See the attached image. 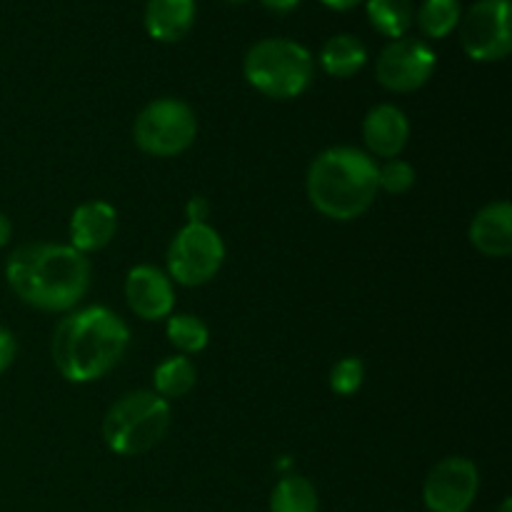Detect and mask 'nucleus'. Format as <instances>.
<instances>
[{
	"label": "nucleus",
	"mask_w": 512,
	"mask_h": 512,
	"mask_svg": "<svg viewBox=\"0 0 512 512\" xmlns=\"http://www.w3.org/2000/svg\"><path fill=\"white\" fill-rule=\"evenodd\" d=\"M410 138V123L405 113L395 105H375L363 120V140L368 150L378 158L393 160L403 153Z\"/></svg>",
	"instance_id": "obj_13"
},
{
	"label": "nucleus",
	"mask_w": 512,
	"mask_h": 512,
	"mask_svg": "<svg viewBox=\"0 0 512 512\" xmlns=\"http://www.w3.org/2000/svg\"><path fill=\"white\" fill-rule=\"evenodd\" d=\"M308 198L320 215L330 220L360 218L378 195V163L350 145L328 148L308 170Z\"/></svg>",
	"instance_id": "obj_3"
},
{
	"label": "nucleus",
	"mask_w": 512,
	"mask_h": 512,
	"mask_svg": "<svg viewBox=\"0 0 512 512\" xmlns=\"http://www.w3.org/2000/svg\"><path fill=\"white\" fill-rule=\"evenodd\" d=\"M5 280L30 308L63 313L88 293L90 263L73 245L28 243L8 255Z\"/></svg>",
	"instance_id": "obj_1"
},
{
	"label": "nucleus",
	"mask_w": 512,
	"mask_h": 512,
	"mask_svg": "<svg viewBox=\"0 0 512 512\" xmlns=\"http://www.w3.org/2000/svg\"><path fill=\"white\" fill-rule=\"evenodd\" d=\"M435 58L428 43L418 38H398L390 40L378 55L375 63V78L385 90L393 93H413L423 88L435 73Z\"/></svg>",
	"instance_id": "obj_9"
},
{
	"label": "nucleus",
	"mask_w": 512,
	"mask_h": 512,
	"mask_svg": "<svg viewBox=\"0 0 512 512\" xmlns=\"http://www.w3.org/2000/svg\"><path fill=\"white\" fill-rule=\"evenodd\" d=\"M270 512H318V490L303 475H285L270 495Z\"/></svg>",
	"instance_id": "obj_18"
},
{
	"label": "nucleus",
	"mask_w": 512,
	"mask_h": 512,
	"mask_svg": "<svg viewBox=\"0 0 512 512\" xmlns=\"http://www.w3.org/2000/svg\"><path fill=\"white\" fill-rule=\"evenodd\" d=\"M15 355H18V343H15V335L10 333L5 325H0V375L13 365Z\"/></svg>",
	"instance_id": "obj_24"
},
{
	"label": "nucleus",
	"mask_w": 512,
	"mask_h": 512,
	"mask_svg": "<svg viewBox=\"0 0 512 512\" xmlns=\"http://www.w3.org/2000/svg\"><path fill=\"white\" fill-rule=\"evenodd\" d=\"M225 245L208 223H188L178 230L168 248V278L198 288L210 283L223 268Z\"/></svg>",
	"instance_id": "obj_7"
},
{
	"label": "nucleus",
	"mask_w": 512,
	"mask_h": 512,
	"mask_svg": "<svg viewBox=\"0 0 512 512\" xmlns=\"http://www.w3.org/2000/svg\"><path fill=\"white\" fill-rule=\"evenodd\" d=\"M198 370L188 355H173L165 358L153 373V393L163 400H175L188 395L195 388Z\"/></svg>",
	"instance_id": "obj_17"
},
{
	"label": "nucleus",
	"mask_w": 512,
	"mask_h": 512,
	"mask_svg": "<svg viewBox=\"0 0 512 512\" xmlns=\"http://www.w3.org/2000/svg\"><path fill=\"white\" fill-rule=\"evenodd\" d=\"M118 230V213L105 200H88L78 205L70 218V245L78 253H95L103 250Z\"/></svg>",
	"instance_id": "obj_12"
},
{
	"label": "nucleus",
	"mask_w": 512,
	"mask_h": 512,
	"mask_svg": "<svg viewBox=\"0 0 512 512\" xmlns=\"http://www.w3.org/2000/svg\"><path fill=\"white\" fill-rule=\"evenodd\" d=\"M165 330H168V340L180 350V355L200 353L210 343L208 325L195 315H173V318H168Z\"/></svg>",
	"instance_id": "obj_21"
},
{
	"label": "nucleus",
	"mask_w": 512,
	"mask_h": 512,
	"mask_svg": "<svg viewBox=\"0 0 512 512\" xmlns=\"http://www.w3.org/2000/svg\"><path fill=\"white\" fill-rule=\"evenodd\" d=\"M260 3L273 10V13H290V10L298 8L300 0H260Z\"/></svg>",
	"instance_id": "obj_26"
},
{
	"label": "nucleus",
	"mask_w": 512,
	"mask_h": 512,
	"mask_svg": "<svg viewBox=\"0 0 512 512\" xmlns=\"http://www.w3.org/2000/svg\"><path fill=\"white\" fill-rule=\"evenodd\" d=\"M205 215H208V203L203 198H193L188 203V223H205Z\"/></svg>",
	"instance_id": "obj_25"
},
{
	"label": "nucleus",
	"mask_w": 512,
	"mask_h": 512,
	"mask_svg": "<svg viewBox=\"0 0 512 512\" xmlns=\"http://www.w3.org/2000/svg\"><path fill=\"white\" fill-rule=\"evenodd\" d=\"M415 185V168L405 160H385L378 165V190H385L390 195H403L408 193Z\"/></svg>",
	"instance_id": "obj_22"
},
{
	"label": "nucleus",
	"mask_w": 512,
	"mask_h": 512,
	"mask_svg": "<svg viewBox=\"0 0 512 512\" xmlns=\"http://www.w3.org/2000/svg\"><path fill=\"white\" fill-rule=\"evenodd\" d=\"M10 238H13V223H10L8 215L0 213V248L8 245Z\"/></svg>",
	"instance_id": "obj_27"
},
{
	"label": "nucleus",
	"mask_w": 512,
	"mask_h": 512,
	"mask_svg": "<svg viewBox=\"0 0 512 512\" xmlns=\"http://www.w3.org/2000/svg\"><path fill=\"white\" fill-rule=\"evenodd\" d=\"M470 243L488 258H508L512 253V208L508 200L485 205L470 223Z\"/></svg>",
	"instance_id": "obj_14"
},
{
	"label": "nucleus",
	"mask_w": 512,
	"mask_h": 512,
	"mask_svg": "<svg viewBox=\"0 0 512 512\" xmlns=\"http://www.w3.org/2000/svg\"><path fill=\"white\" fill-rule=\"evenodd\" d=\"M125 300L138 318L163 320L173 313L175 290L163 270L153 265H135L125 278Z\"/></svg>",
	"instance_id": "obj_11"
},
{
	"label": "nucleus",
	"mask_w": 512,
	"mask_h": 512,
	"mask_svg": "<svg viewBox=\"0 0 512 512\" xmlns=\"http://www.w3.org/2000/svg\"><path fill=\"white\" fill-rule=\"evenodd\" d=\"M143 23L158 43H178L195 23V0H148Z\"/></svg>",
	"instance_id": "obj_15"
},
{
	"label": "nucleus",
	"mask_w": 512,
	"mask_h": 512,
	"mask_svg": "<svg viewBox=\"0 0 512 512\" xmlns=\"http://www.w3.org/2000/svg\"><path fill=\"white\" fill-rule=\"evenodd\" d=\"M128 343L125 320L103 305H93L60 320L50 340V353L65 380L93 383L123 360Z\"/></svg>",
	"instance_id": "obj_2"
},
{
	"label": "nucleus",
	"mask_w": 512,
	"mask_h": 512,
	"mask_svg": "<svg viewBox=\"0 0 512 512\" xmlns=\"http://www.w3.org/2000/svg\"><path fill=\"white\" fill-rule=\"evenodd\" d=\"M365 378V365L360 358H343L330 370V388L338 395L358 393Z\"/></svg>",
	"instance_id": "obj_23"
},
{
	"label": "nucleus",
	"mask_w": 512,
	"mask_h": 512,
	"mask_svg": "<svg viewBox=\"0 0 512 512\" xmlns=\"http://www.w3.org/2000/svg\"><path fill=\"white\" fill-rule=\"evenodd\" d=\"M460 43L468 58L478 63L508 58L512 48L510 0H478L460 18Z\"/></svg>",
	"instance_id": "obj_8"
},
{
	"label": "nucleus",
	"mask_w": 512,
	"mask_h": 512,
	"mask_svg": "<svg viewBox=\"0 0 512 512\" xmlns=\"http://www.w3.org/2000/svg\"><path fill=\"white\" fill-rule=\"evenodd\" d=\"M460 18H463L460 0H423L418 15H415L420 33L433 40H440L453 33L460 25Z\"/></svg>",
	"instance_id": "obj_20"
},
{
	"label": "nucleus",
	"mask_w": 512,
	"mask_h": 512,
	"mask_svg": "<svg viewBox=\"0 0 512 512\" xmlns=\"http://www.w3.org/2000/svg\"><path fill=\"white\" fill-rule=\"evenodd\" d=\"M368 18L385 38H405L413 25V3L410 0H368Z\"/></svg>",
	"instance_id": "obj_19"
},
{
	"label": "nucleus",
	"mask_w": 512,
	"mask_h": 512,
	"mask_svg": "<svg viewBox=\"0 0 512 512\" xmlns=\"http://www.w3.org/2000/svg\"><path fill=\"white\" fill-rule=\"evenodd\" d=\"M368 63V50L365 43L355 35H333L320 50V65L333 78H353Z\"/></svg>",
	"instance_id": "obj_16"
},
{
	"label": "nucleus",
	"mask_w": 512,
	"mask_h": 512,
	"mask_svg": "<svg viewBox=\"0 0 512 512\" xmlns=\"http://www.w3.org/2000/svg\"><path fill=\"white\" fill-rule=\"evenodd\" d=\"M480 473L473 460L445 458L430 470L423 485V503L430 512H468L478 498Z\"/></svg>",
	"instance_id": "obj_10"
},
{
	"label": "nucleus",
	"mask_w": 512,
	"mask_h": 512,
	"mask_svg": "<svg viewBox=\"0 0 512 512\" xmlns=\"http://www.w3.org/2000/svg\"><path fill=\"white\" fill-rule=\"evenodd\" d=\"M320 3H325L328 8H333V10H348V8H353V5L363 3V0H320Z\"/></svg>",
	"instance_id": "obj_28"
},
{
	"label": "nucleus",
	"mask_w": 512,
	"mask_h": 512,
	"mask_svg": "<svg viewBox=\"0 0 512 512\" xmlns=\"http://www.w3.org/2000/svg\"><path fill=\"white\" fill-rule=\"evenodd\" d=\"M245 80L275 100L298 98L313 83V58L308 48L288 38H265L243 60Z\"/></svg>",
	"instance_id": "obj_4"
},
{
	"label": "nucleus",
	"mask_w": 512,
	"mask_h": 512,
	"mask_svg": "<svg viewBox=\"0 0 512 512\" xmlns=\"http://www.w3.org/2000/svg\"><path fill=\"white\" fill-rule=\"evenodd\" d=\"M170 403L153 390H133L105 413L103 440L118 455H143L165 438Z\"/></svg>",
	"instance_id": "obj_5"
},
{
	"label": "nucleus",
	"mask_w": 512,
	"mask_h": 512,
	"mask_svg": "<svg viewBox=\"0 0 512 512\" xmlns=\"http://www.w3.org/2000/svg\"><path fill=\"white\" fill-rule=\"evenodd\" d=\"M228 3H248V0H228Z\"/></svg>",
	"instance_id": "obj_30"
},
{
	"label": "nucleus",
	"mask_w": 512,
	"mask_h": 512,
	"mask_svg": "<svg viewBox=\"0 0 512 512\" xmlns=\"http://www.w3.org/2000/svg\"><path fill=\"white\" fill-rule=\"evenodd\" d=\"M198 135L193 108L178 98H158L145 105L135 118L133 138L143 153L155 158H173L185 153Z\"/></svg>",
	"instance_id": "obj_6"
},
{
	"label": "nucleus",
	"mask_w": 512,
	"mask_h": 512,
	"mask_svg": "<svg viewBox=\"0 0 512 512\" xmlns=\"http://www.w3.org/2000/svg\"><path fill=\"white\" fill-rule=\"evenodd\" d=\"M498 512H512V503H510V500H503V505H500Z\"/></svg>",
	"instance_id": "obj_29"
}]
</instances>
